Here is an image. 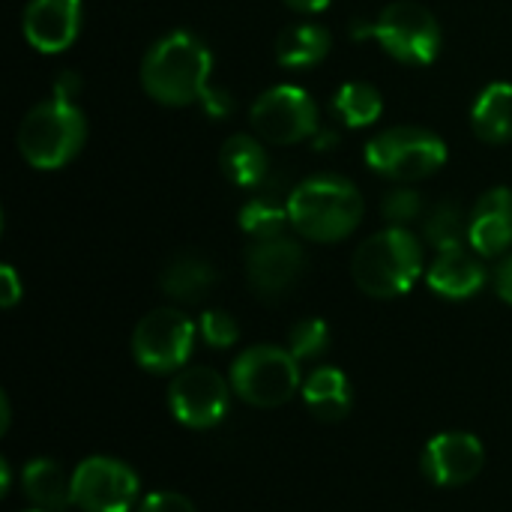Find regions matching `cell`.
Returning a JSON list of instances; mask_svg holds the SVG:
<instances>
[{
    "mask_svg": "<svg viewBox=\"0 0 512 512\" xmlns=\"http://www.w3.org/2000/svg\"><path fill=\"white\" fill-rule=\"evenodd\" d=\"M249 123L261 141L300 144L318 132V105L303 87L276 84L252 102Z\"/></svg>",
    "mask_w": 512,
    "mask_h": 512,
    "instance_id": "11",
    "label": "cell"
},
{
    "mask_svg": "<svg viewBox=\"0 0 512 512\" xmlns=\"http://www.w3.org/2000/svg\"><path fill=\"white\" fill-rule=\"evenodd\" d=\"M0 408H3V423H0V429L6 432V429H9V399H6V396H0Z\"/></svg>",
    "mask_w": 512,
    "mask_h": 512,
    "instance_id": "36",
    "label": "cell"
},
{
    "mask_svg": "<svg viewBox=\"0 0 512 512\" xmlns=\"http://www.w3.org/2000/svg\"><path fill=\"white\" fill-rule=\"evenodd\" d=\"M219 165L222 174L240 189H255L270 174L267 150L255 135H231L219 150Z\"/></svg>",
    "mask_w": 512,
    "mask_h": 512,
    "instance_id": "20",
    "label": "cell"
},
{
    "mask_svg": "<svg viewBox=\"0 0 512 512\" xmlns=\"http://www.w3.org/2000/svg\"><path fill=\"white\" fill-rule=\"evenodd\" d=\"M426 285L438 297L468 300L486 285V267H483L480 255L474 249H468L465 243L450 246V249H438L435 261L426 270Z\"/></svg>",
    "mask_w": 512,
    "mask_h": 512,
    "instance_id": "16",
    "label": "cell"
},
{
    "mask_svg": "<svg viewBox=\"0 0 512 512\" xmlns=\"http://www.w3.org/2000/svg\"><path fill=\"white\" fill-rule=\"evenodd\" d=\"M195 336L198 327L180 309H153L132 333V357L150 375L180 372L195 351Z\"/></svg>",
    "mask_w": 512,
    "mask_h": 512,
    "instance_id": "8",
    "label": "cell"
},
{
    "mask_svg": "<svg viewBox=\"0 0 512 512\" xmlns=\"http://www.w3.org/2000/svg\"><path fill=\"white\" fill-rule=\"evenodd\" d=\"M78 90H81V81H78V75L75 72H60L57 75V81H54V96H60V99H75L78 96Z\"/></svg>",
    "mask_w": 512,
    "mask_h": 512,
    "instance_id": "33",
    "label": "cell"
},
{
    "mask_svg": "<svg viewBox=\"0 0 512 512\" xmlns=\"http://www.w3.org/2000/svg\"><path fill=\"white\" fill-rule=\"evenodd\" d=\"M381 213H384V219L390 225L405 228L408 222H414L417 216H423V198H420V192L405 189V186L390 189L384 195V201H381Z\"/></svg>",
    "mask_w": 512,
    "mask_h": 512,
    "instance_id": "28",
    "label": "cell"
},
{
    "mask_svg": "<svg viewBox=\"0 0 512 512\" xmlns=\"http://www.w3.org/2000/svg\"><path fill=\"white\" fill-rule=\"evenodd\" d=\"M468 219L462 213L459 204L453 201H441L429 210V216L423 219V237L426 243H432L435 249H450V246H462V240L468 237Z\"/></svg>",
    "mask_w": 512,
    "mask_h": 512,
    "instance_id": "25",
    "label": "cell"
},
{
    "mask_svg": "<svg viewBox=\"0 0 512 512\" xmlns=\"http://www.w3.org/2000/svg\"><path fill=\"white\" fill-rule=\"evenodd\" d=\"M21 486L33 510L63 512L72 504V477L54 459H30L21 471Z\"/></svg>",
    "mask_w": 512,
    "mask_h": 512,
    "instance_id": "19",
    "label": "cell"
},
{
    "mask_svg": "<svg viewBox=\"0 0 512 512\" xmlns=\"http://www.w3.org/2000/svg\"><path fill=\"white\" fill-rule=\"evenodd\" d=\"M306 255L285 234L252 240L246 249V279L258 297H282L303 276Z\"/></svg>",
    "mask_w": 512,
    "mask_h": 512,
    "instance_id": "12",
    "label": "cell"
},
{
    "mask_svg": "<svg viewBox=\"0 0 512 512\" xmlns=\"http://www.w3.org/2000/svg\"><path fill=\"white\" fill-rule=\"evenodd\" d=\"M0 477H3L0 495H9V489H12V474H9V462H0Z\"/></svg>",
    "mask_w": 512,
    "mask_h": 512,
    "instance_id": "35",
    "label": "cell"
},
{
    "mask_svg": "<svg viewBox=\"0 0 512 512\" xmlns=\"http://www.w3.org/2000/svg\"><path fill=\"white\" fill-rule=\"evenodd\" d=\"M333 108L345 120V126L360 129V126H372L381 117L384 99H381V90L375 84H369V81H348V84H342L336 90Z\"/></svg>",
    "mask_w": 512,
    "mask_h": 512,
    "instance_id": "24",
    "label": "cell"
},
{
    "mask_svg": "<svg viewBox=\"0 0 512 512\" xmlns=\"http://www.w3.org/2000/svg\"><path fill=\"white\" fill-rule=\"evenodd\" d=\"M330 51V33L321 24H291L276 39V60L285 69H306L327 57Z\"/></svg>",
    "mask_w": 512,
    "mask_h": 512,
    "instance_id": "23",
    "label": "cell"
},
{
    "mask_svg": "<svg viewBox=\"0 0 512 512\" xmlns=\"http://www.w3.org/2000/svg\"><path fill=\"white\" fill-rule=\"evenodd\" d=\"M288 198H291V192L282 189L279 180L267 177L261 186H255V195L240 207V228L252 240L282 234V228L291 225L288 222Z\"/></svg>",
    "mask_w": 512,
    "mask_h": 512,
    "instance_id": "18",
    "label": "cell"
},
{
    "mask_svg": "<svg viewBox=\"0 0 512 512\" xmlns=\"http://www.w3.org/2000/svg\"><path fill=\"white\" fill-rule=\"evenodd\" d=\"M138 474L111 456H87L72 471V507L81 512H135L141 504Z\"/></svg>",
    "mask_w": 512,
    "mask_h": 512,
    "instance_id": "10",
    "label": "cell"
},
{
    "mask_svg": "<svg viewBox=\"0 0 512 512\" xmlns=\"http://www.w3.org/2000/svg\"><path fill=\"white\" fill-rule=\"evenodd\" d=\"M201 105H204V111H207L210 117H216V120L228 117L231 108H234L228 90H222V87H207V93L201 96Z\"/></svg>",
    "mask_w": 512,
    "mask_h": 512,
    "instance_id": "30",
    "label": "cell"
},
{
    "mask_svg": "<svg viewBox=\"0 0 512 512\" xmlns=\"http://www.w3.org/2000/svg\"><path fill=\"white\" fill-rule=\"evenodd\" d=\"M210 69V48L198 36L174 30L147 51L141 63V84L159 105L183 108L201 102L210 87Z\"/></svg>",
    "mask_w": 512,
    "mask_h": 512,
    "instance_id": "1",
    "label": "cell"
},
{
    "mask_svg": "<svg viewBox=\"0 0 512 512\" xmlns=\"http://www.w3.org/2000/svg\"><path fill=\"white\" fill-rule=\"evenodd\" d=\"M27 512H42V510H27Z\"/></svg>",
    "mask_w": 512,
    "mask_h": 512,
    "instance_id": "37",
    "label": "cell"
},
{
    "mask_svg": "<svg viewBox=\"0 0 512 512\" xmlns=\"http://www.w3.org/2000/svg\"><path fill=\"white\" fill-rule=\"evenodd\" d=\"M285 6H291L294 12L312 15V12H324L330 6V0H285Z\"/></svg>",
    "mask_w": 512,
    "mask_h": 512,
    "instance_id": "34",
    "label": "cell"
},
{
    "mask_svg": "<svg viewBox=\"0 0 512 512\" xmlns=\"http://www.w3.org/2000/svg\"><path fill=\"white\" fill-rule=\"evenodd\" d=\"M81 30V0H30L24 9V36L42 54H57Z\"/></svg>",
    "mask_w": 512,
    "mask_h": 512,
    "instance_id": "14",
    "label": "cell"
},
{
    "mask_svg": "<svg viewBox=\"0 0 512 512\" xmlns=\"http://www.w3.org/2000/svg\"><path fill=\"white\" fill-rule=\"evenodd\" d=\"M327 348H330V327L321 318H303L288 333V351L300 363H309V360L324 357Z\"/></svg>",
    "mask_w": 512,
    "mask_h": 512,
    "instance_id": "26",
    "label": "cell"
},
{
    "mask_svg": "<svg viewBox=\"0 0 512 512\" xmlns=\"http://www.w3.org/2000/svg\"><path fill=\"white\" fill-rule=\"evenodd\" d=\"M135 512H198L195 510V504L186 498V495H180V492H153V495H147Z\"/></svg>",
    "mask_w": 512,
    "mask_h": 512,
    "instance_id": "29",
    "label": "cell"
},
{
    "mask_svg": "<svg viewBox=\"0 0 512 512\" xmlns=\"http://www.w3.org/2000/svg\"><path fill=\"white\" fill-rule=\"evenodd\" d=\"M159 285L168 297H174L180 303H195V300L207 297L210 288L216 285V270L201 255H177L165 264Z\"/></svg>",
    "mask_w": 512,
    "mask_h": 512,
    "instance_id": "22",
    "label": "cell"
},
{
    "mask_svg": "<svg viewBox=\"0 0 512 512\" xmlns=\"http://www.w3.org/2000/svg\"><path fill=\"white\" fill-rule=\"evenodd\" d=\"M231 387L252 408H282L303 390L300 360L279 345H252L231 363Z\"/></svg>",
    "mask_w": 512,
    "mask_h": 512,
    "instance_id": "5",
    "label": "cell"
},
{
    "mask_svg": "<svg viewBox=\"0 0 512 512\" xmlns=\"http://www.w3.org/2000/svg\"><path fill=\"white\" fill-rule=\"evenodd\" d=\"M471 126L486 144L512 141V84L495 81L477 96L471 108Z\"/></svg>",
    "mask_w": 512,
    "mask_h": 512,
    "instance_id": "21",
    "label": "cell"
},
{
    "mask_svg": "<svg viewBox=\"0 0 512 512\" xmlns=\"http://www.w3.org/2000/svg\"><path fill=\"white\" fill-rule=\"evenodd\" d=\"M426 273L423 243L408 228H384L360 243L351 261L357 288L375 300H393L408 294Z\"/></svg>",
    "mask_w": 512,
    "mask_h": 512,
    "instance_id": "3",
    "label": "cell"
},
{
    "mask_svg": "<svg viewBox=\"0 0 512 512\" xmlns=\"http://www.w3.org/2000/svg\"><path fill=\"white\" fill-rule=\"evenodd\" d=\"M21 294H24V288H21V282H18V273H15L9 264H3V267H0V303H3L6 309H12V306L21 300Z\"/></svg>",
    "mask_w": 512,
    "mask_h": 512,
    "instance_id": "31",
    "label": "cell"
},
{
    "mask_svg": "<svg viewBox=\"0 0 512 512\" xmlns=\"http://www.w3.org/2000/svg\"><path fill=\"white\" fill-rule=\"evenodd\" d=\"M231 396V378H222L207 366H186L174 375L168 387V411L180 426L207 432L228 417Z\"/></svg>",
    "mask_w": 512,
    "mask_h": 512,
    "instance_id": "9",
    "label": "cell"
},
{
    "mask_svg": "<svg viewBox=\"0 0 512 512\" xmlns=\"http://www.w3.org/2000/svg\"><path fill=\"white\" fill-rule=\"evenodd\" d=\"M306 408L324 420V423H339L351 414L354 408V390L351 381L342 369L336 366H318L309 378H303L300 390Z\"/></svg>",
    "mask_w": 512,
    "mask_h": 512,
    "instance_id": "17",
    "label": "cell"
},
{
    "mask_svg": "<svg viewBox=\"0 0 512 512\" xmlns=\"http://www.w3.org/2000/svg\"><path fill=\"white\" fill-rule=\"evenodd\" d=\"M198 333L210 348H234L240 339V327L231 312L225 309H210L198 321Z\"/></svg>",
    "mask_w": 512,
    "mask_h": 512,
    "instance_id": "27",
    "label": "cell"
},
{
    "mask_svg": "<svg viewBox=\"0 0 512 512\" xmlns=\"http://www.w3.org/2000/svg\"><path fill=\"white\" fill-rule=\"evenodd\" d=\"M468 243L480 258H498L512 246V189H489L471 210Z\"/></svg>",
    "mask_w": 512,
    "mask_h": 512,
    "instance_id": "15",
    "label": "cell"
},
{
    "mask_svg": "<svg viewBox=\"0 0 512 512\" xmlns=\"http://www.w3.org/2000/svg\"><path fill=\"white\" fill-rule=\"evenodd\" d=\"M495 288H498V297L512 306V252L501 261V267H498V273H495Z\"/></svg>",
    "mask_w": 512,
    "mask_h": 512,
    "instance_id": "32",
    "label": "cell"
},
{
    "mask_svg": "<svg viewBox=\"0 0 512 512\" xmlns=\"http://www.w3.org/2000/svg\"><path fill=\"white\" fill-rule=\"evenodd\" d=\"M483 465H486L483 441L471 432H441L426 441L420 456L423 474L444 489L468 486L471 480L480 477Z\"/></svg>",
    "mask_w": 512,
    "mask_h": 512,
    "instance_id": "13",
    "label": "cell"
},
{
    "mask_svg": "<svg viewBox=\"0 0 512 512\" xmlns=\"http://www.w3.org/2000/svg\"><path fill=\"white\" fill-rule=\"evenodd\" d=\"M354 36L378 39L390 57H396L399 63H411V66H426L441 51L438 18L414 0H396L384 6L375 21H363V24L357 21Z\"/></svg>",
    "mask_w": 512,
    "mask_h": 512,
    "instance_id": "6",
    "label": "cell"
},
{
    "mask_svg": "<svg viewBox=\"0 0 512 512\" xmlns=\"http://www.w3.org/2000/svg\"><path fill=\"white\" fill-rule=\"evenodd\" d=\"M363 219V198L357 186L336 174H318L291 189L288 222L315 243H336L357 231Z\"/></svg>",
    "mask_w": 512,
    "mask_h": 512,
    "instance_id": "2",
    "label": "cell"
},
{
    "mask_svg": "<svg viewBox=\"0 0 512 512\" xmlns=\"http://www.w3.org/2000/svg\"><path fill=\"white\" fill-rule=\"evenodd\" d=\"M87 138V120L69 99L51 96L33 105L18 126V150L39 171H57L78 156Z\"/></svg>",
    "mask_w": 512,
    "mask_h": 512,
    "instance_id": "4",
    "label": "cell"
},
{
    "mask_svg": "<svg viewBox=\"0 0 512 512\" xmlns=\"http://www.w3.org/2000/svg\"><path fill=\"white\" fill-rule=\"evenodd\" d=\"M366 162L381 177L414 183L447 162V144L423 126H393L366 144Z\"/></svg>",
    "mask_w": 512,
    "mask_h": 512,
    "instance_id": "7",
    "label": "cell"
}]
</instances>
